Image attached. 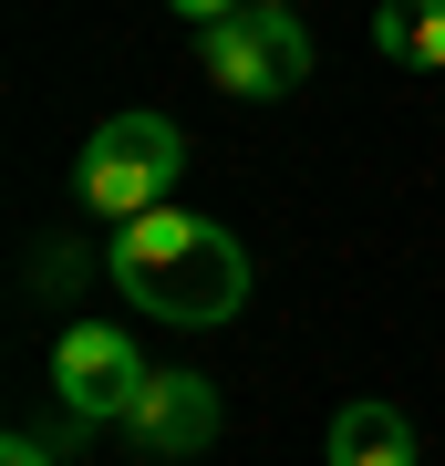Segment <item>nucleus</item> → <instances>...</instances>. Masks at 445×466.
I'll use <instances>...</instances> for the list:
<instances>
[{"mask_svg": "<svg viewBox=\"0 0 445 466\" xmlns=\"http://www.w3.org/2000/svg\"><path fill=\"white\" fill-rule=\"evenodd\" d=\"M373 52L445 73V0H383V11H373Z\"/></svg>", "mask_w": 445, "mask_h": 466, "instance_id": "obj_7", "label": "nucleus"}, {"mask_svg": "<svg viewBox=\"0 0 445 466\" xmlns=\"http://www.w3.org/2000/svg\"><path fill=\"white\" fill-rule=\"evenodd\" d=\"M104 269H115V290L146 321H177V332H228L238 300H248V249L217 228V218H197V208L125 218L115 249H104Z\"/></svg>", "mask_w": 445, "mask_h": 466, "instance_id": "obj_1", "label": "nucleus"}, {"mask_svg": "<svg viewBox=\"0 0 445 466\" xmlns=\"http://www.w3.org/2000/svg\"><path fill=\"white\" fill-rule=\"evenodd\" d=\"M125 435H135L146 456H207V446H217V383L187 373V363H177V373H146Z\"/></svg>", "mask_w": 445, "mask_h": 466, "instance_id": "obj_5", "label": "nucleus"}, {"mask_svg": "<svg viewBox=\"0 0 445 466\" xmlns=\"http://www.w3.org/2000/svg\"><path fill=\"white\" fill-rule=\"evenodd\" d=\"M187 177V135H177V115H115V125H94V146H83V167H73V187H83V208L94 218H146V208H166V187Z\"/></svg>", "mask_w": 445, "mask_h": 466, "instance_id": "obj_2", "label": "nucleus"}, {"mask_svg": "<svg viewBox=\"0 0 445 466\" xmlns=\"http://www.w3.org/2000/svg\"><path fill=\"white\" fill-rule=\"evenodd\" d=\"M321 466H425V456H414V425L394 404H342L321 435Z\"/></svg>", "mask_w": 445, "mask_h": 466, "instance_id": "obj_6", "label": "nucleus"}, {"mask_svg": "<svg viewBox=\"0 0 445 466\" xmlns=\"http://www.w3.org/2000/svg\"><path fill=\"white\" fill-rule=\"evenodd\" d=\"M259 11H290V0H259Z\"/></svg>", "mask_w": 445, "mask_h": 466, "instance_id": "obj_10", "label": "nucleus"}, {"mask_svg": "<svg viewBox=\"0 0 445 466\" xmlns=\"http://www.w3.org/2000/svg\"><path fill=\"white\" fill-rule=\"evenodd\" d=\"M52 394H63L73 425H125L135 394H146V352H135L115 321H63V342H52Z\"/></svg>", "mask_w": 445, "mask_h": 466, "instance_id": "obj_4", "label": "nucleus"}, {"mask_svg": "<svg viewBox=\"0 0 445 466\" xmlns=\"http://www.w3.org/2000/svg\"><path fill=\"white\" fill-rule=\"evenodd\" d=\"M0 466H52V435H32V425H11V446H0Z\"/></svg>", "mask_w": 445, "mask_h": 466, "instance_id": "obj_8", "label": "nucleus"}, {"mask_svg": "<svg viewBox=\"0 0 445 466\" xmlns=\"http://www.w3.org/2000/svg\"><path fill=\"white\" fill-rule=\"evenodd\" d=\"M166 11H187V21H197V32H207V21H228V11H248V0H166Z\"/></svg>", "mask_w": 445, "mask_h": 466, "instance_id": "obj_9", "label": "nucleus"}, {"mask_svg": "<svg viewBox=\"0 0 445 466\" xmlns=\"http://www.w3.org/2000/svg\"><path fill=\"white\" fill-rule=\"evenodd\" d=\"M207 84L217 94H248V104H280L311 84V42H300V21L290 11H228V21H207Z\"/></svg>", "mask_w": 445, "mask_h": 466, "instance_id": "obj_3", "label": "nucleus"}]
</instances>
